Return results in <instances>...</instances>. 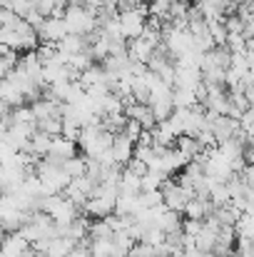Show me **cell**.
<instances>
[{"label": "cell", "instance_id": "obj_5", "mask_svg": "<svg viewBox=\"0 0 254 257\" xmlns=\"http://www.w3.org/2000/svg\"><path fill=\"white\" fill-rule=\"evenodd\" d=\"M68 30H65V23H63V18H43V23L35 28V35H38V43H50V45H55L63 35H65Z\"/></svg>", "mask_w": 254, "mask_h": 257}, {"label": "cell", "instance_id": "obj_9", "mask_svg": "<svg viewBox=\"0 0 254 257\" xmlns=\"http://www.w3.org/2000/svg\"><path fill=\"white\" fill-rule=\"evenodd\" d=\"M212 210H214L212 202L209 200H202V197H189L187 205L182 207V212L187 215V220H204Z\"/></svg>", "mask_w": 254, "mask_h": 257}, {"label": "cell", "instance_id": "obj_2", "mask_svg": "<svg viewBox=\"0 0 254 257\" xmlns=\"http://www.w3.org/2000/svg\"><path fill=\"white\" fill-rule=\"evenodd\" d=\"M63 23H65V30L68 33H75V35H87L97 28V20H95V13L87 10L83 3H73V5H65L63 10Z\"/></svg>", "mask_w": 254, "mask_h": 257}, {"label": "cell", "instance_id": "obj_1", "mask_svg": "<svg viewBox=\"0 0 254 257\" xmlns=\"http://www.w3.org/2000/svg\"><path fill=\"white\" fill-rule=\"evenodd\" d=\"M35 175L45 190V195H55V192H63L65 185L70 182L68 172L63 170V163L58 160H50V158H40L35 163Z\"/></svg>", "mask_w": 254, "mask_h": 257}, {"label": "cell", "instance_id": "obj_8", "mask_svg": "<svg viewBox=\"0 0 254 257\" xmlns=\"http://www.w3.org/2000/svg\"><path fill=\"white\" fill-rule=\"evenodd\" d=\"M85 48H87V40H85V35H75V33H65L58 43H55V50L68 60L70 55H75V53H83Z\"/></svg>", "mask_w": 254, "mask_h": 257}, {"label": "cell", "instance_id": "obj_14", "mask_svg": "<svg viewBox=\"0 0 254 257\" xmlns=\"http://www.w3.org/2000/svg\"><path fill=\"white\" fill-rule=\"evenodd\" d=\"M60 127H63V120H60L58 115H50V117H40V120H35V130H40V133H45V135H50V138L60 135Z\"/></svg>", "mask_w": 254, "mask_h": 257}, {"label": "cell", "instance_id": "obj_4", "mask_svg": "<svg viewBox=\"0 0 254 257\" xmlns=\"http://www.w3.org/2000/svg\"><path fill=\"white\" fill-rule=\"evenodd\" d=\"M160 192H162V205L167 210H174V212H182V207L187 205V200L192 197V190L182 187L177 180L167 177L162 185H160Z\"/></svg>", "mask_w": 254, "mask_h": 257}, {"label": "cell", "instance_id": "obj_13", "mask_svg": "<svg viewBox=\"0 0 254 257\" xmlns=\"http://www.w3.org/2000/svg\"><path fill=\"white\" fill-rule=\"evenodd\" d=\"M194 105H199L197 97H194V90L172 87V107L174 110H187V107H194Z\"/></svg>", "mask_w": 254, "mask_h": 257}, {"label": "cell", "instance_id": "obj_6", "mask_svg": "<svg viewBox=\"0 0 254 257\" xmlns=\"http://www.w3.org/2000/svg\"><path fill=\"white\" fill-rule=\"evenodd\" d=\"M73 155H78V143H75V140H68V138H63V135L50 138V148H48V155H45V158L58 160V163H65V160L73 158Z\"/></svg>", "mask_w": 254, "mask_h": 257}, {"label": "cell", "instance_id": "obj_15", "mask_svg": "<svg viewBox=\"0 0 254 257\" xmlns=\"http://www.w3.org/2000/svg\"><path fill=\"white\" fill-rule=\"evenodd\" d=\"M232 227H234V235H237V237H249V240H252V232H254L252 212H239V217H237V222H234Z\"/></svg>", "mask_w": 254, "mask_h": 257}, {"label": "cell", "instance_id": "obj_10", "mask_svg": "<svg viewBox=\"0 0 254 257\" xmlns=\"http://www.w3.org/2000/svg\"><path fill=\"white\" fill-rule=\"evenodd\" d=\"M199 83H202V73H199V68H174V85L172 87H187V90H194Z\"/></svg>", "mask_w": 254, "mask_h": 257}, {"label": "cell", "instance_id": "obj_11", "mask_svg": "<svg viewBox=\"0 0 254 257\" xmlns=\"http://www.w3.org/2000/svg\"><path fill=\"white\" fill-rule=\"evenodd\" d=\"M117 190H120V195H135V192H140V175H135V172L127 170V168H120Z\"/></svg>", "mask_w": 254, "mask_h": 257}, {"label": "cell", "instance_id": "obj_3", "mask_svg": "<svg viewBox=\"0 0 254 257\" xmlns=\"http://www.w3.org/2000/svg\"><path fill=\"white\" fill-rule=\"evenodd\" d=\"M145 20H147V3L145 0L137 3L135 8H130V10H120L117 13V23H120V30H122L125 40L137 38L145 30Z\"/></svg>", "mask_w": 254, "mask_h": 257}, {"label": "cell", "instance_id": "obj_12", "mask_svg": "<svg viewBox=\"0 0 254 257\" xmlns=\"http://www.w3.org/2000/svg\"><path fill=\"white\" fill-rule=\"evenodd\" d=\"M174 148H177L187 160H194V158L202 153V145H199L197 138H192V135H177V138H174Z\"/></svg>", "mask_w": 254, "mask_h": 257}, {"label": "cell", "instance_id": "obj_17", "mask_svg": "<svg viewBox=\"0 0 254 257\" xmlns=\"http://www.w3.org/2000/svg\"><path fill=\"white\" fill-rule=\"evenodd\" d=\"M3 235H5V230H3V225H0V237H3Z\"/></svg>", "mask_w": 254, "mask_h": 257}, {"label": "cell", "instance_id": "obj_16", "mask_svg": "<svg viewBox=\"0 0 254 257\" xmlns=\"http://www.w3.org/2000/svg\"><path fill=\"white\" fill-rule=\"evenodd\" d=\"M85 165H87L85 155H73V158H68V160L63 163V170L68 172V177L73 180V177H80V175H85Z\"/></svg>", "mask_w": 254, "mask_h": 257}, {"label": "cell", "instance_id": "obj_7", "mask_svg": "<svg viewBox=\"0 0 254 257\" xmlns=\"http://www.w3.org/2000/svg\"><path fill=\"white\" fill-rule=\"evenodd\" d=\"M132 150H135V143L130 140V138H125L122 133H117V135H112V143H110V158H112V163L115 165H125L130 158H132Z\"/></svg>", "mask_w": 254, "mask_h": 257}]
</instances>
